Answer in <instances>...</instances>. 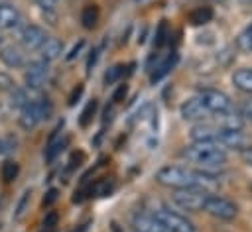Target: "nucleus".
I'll list each match as a JSON object with an SVG mask.
<instances>
[{"instance_id": "32", "label": "nucleus", "mask_w": 252, "mask_h": 232, "mask_svg": "<svg viewBox=\"0 0 252 232\" xmlns=\"http://www.w3.org/2000/svg\"><path fill=\"white\" fill-rule=\"evenodd\" d=\"M55 199H57V191H55V189H51V191L47 193V199H43V204H45V206H49Z\"/></svg>"}, {"instance_id": "35", "label": "nucleus", "mask_w": 252, "mask_h": 232, "mask_svg": "<svg viewBox=\"0 0 252 232\" xmlns=\"http://www.w3.org/2000/svg\"><path fill=\"white\" fill-rule=\"evenodd\" d=\"M81 92H83V87L79 85V87L73 90V94H71V98H69V104H75V98H79V94H81Z\"/></svg>"}, {"instance_id": "37", "label": "nucleus", "mask_w": 252, "mask_h": 232, "mask_svg": "<svg viewBox=\"0 0 252 232\" xmlns=\"http://www.w3.org/2000/svg\"><path fill=\"white\" fill-rule=\"evenodd\" d=\"M246 31H248V33H250V35H252V24H250V26H248V29H246Z\"/></svg>"}, {"instance_id": "13", "label": "nucleus", "mask_w": 252, "mask_h": 232, "mask_svg": "<svg viewBox=\"0 0 252 232\" xmlns=\"http://www.w3.org/2000/svg\"><path fill=\"white\" fill-rule=\"evenodd\" d=\"M37 51H39L41 61L49 63V61L57 59V57L63 53V43H61L57 37H49V35H47V39L41 43V47H39Z\"/></svg>"}, {"instance_id": "30", "label": "nucleus", "mask_w": 252, "mask_h": 232, "mask_svg": "<svg viewBox=\"0 0 252 232\" xmlns=\"http://www.w3.org/2000/svg\"><path fill=\"white\" fill-rule=\"evenodd\" d=\"M35 4L41 8V10H45V12H49V10H53L55 8V4H57V0H35Z\"/></svg>"}, {"instance_id": "1", "label": "nucleus", "mask_w": 252, "mask_h": 232, "mask_svg": "<svg viewBox=\"0 0 252 232\" xmlns=\"http://www.w3.org/2000/svg\"><path fill=\"white\" fill-rule=\"evenodd\" d=\"M156 181L163 187L169 189H191V187H199L209 191L215 185V179L203 171H193L181 165H165L156 173Z\"/></svg>"}, {"instance_id": "15", "label": "nucleus", "mask_w": 252, "mask_h": 232, "mask_svg": "<svg viewBox=\"0 0 252 232\" xmlns=\"http://www.w3.org/2000/svg\"><path fill=\"white\" fill-rule=\"evenodd\" d=\"M39 122H41V118H39V114L33 110V106H32V104H28V106L20 108L18 124H20V128H22V130L30 132V130H33V128H35Z\"/></svg>"}, {"instance_id": "2", "label": "nucleus", "mask_w": 252, "mask_h": 232, "mask_svg": "<svg viewBox=\"0 0 252 232\" xmlns=\"http://www.w3.org/2000/svg\"><path fill=\"white\" fill-rule=\"evenodd\" d=\"M181 155L187 161L197 163V165L207 167V169L209 167H220L226 161L224 149L220 145H217V144H195L193 142V145H187L181 151Z\"/></svg>"}, {"instance_id": "29", "label": "nucleus", "mask_w": 252, "mask_h": 232, "mask_svg": "<svg viewBox=\"0 0 252 232\" xmlns=\"http://www.w3.org/2000/svg\"><path fill=\"white\" fill-rule=\"evenodd\" d=\"M240 155H242V161L252 167V145H246L244 149H240Z\"/></svg>"}, {"instance_id": "24", "label": "nucleus", "mask_w": 252, "mask_h": 232, "mask_svg": "<svg viewBox=\"0 0 252 232\" xmlns=\"http://www.w3.org/2000/svg\"><path fill=\"white\" fill-rule=\"evenodd\" d=\"M236 47H238L240 51H244V53H250V51H252V35H250L246 29L236 37Z\"/></svg>"}, {"instance_id": "11", "label": "nucleus", "mask_w": 252, "mask_h": 232, "mask_svg": "<svg viewBox=\"0 0 252 232\" xmlns=\"http://www.w3.org/2000/svg\"><path fill=\"white\" fill-rule=\"evenodd\" d=\"M22 22V14L10 2H0V29H14Z\"/></svg>"}, {"instance_id": "20", "label": "nucleus", "mask_w": 252, "mask_h": 232, "mask_svg": "<svg viewBox=\"0 0 252 232\" xmlns=\"http://www.w3.org/2000/svg\"><path fill=\"white\" fill-rule=\"evenodd\" d=\"M30 199H32V191H24V195L20 197L18 204H16V210H14V220H22L24 214L28 212L30 208Z\"/></svg>"}, {"instance_id": "6", "label": "nucleus", "mask_w": 252, "mask_h": 232, "mask_svg": "<svg viewBox=\"0 0 252 232\" xmlns=\"http://www.w3.org/2000/svg\"><path fill=\"white\" fill-rule=\"evenodd\" d=\"M203 210L209 212L215 218H220V220H232L238 214L236 204L232 201L224 199V197H219V195H209L207 201H205Z\"/></svg>"}, {"instance_id": "12", "label": "nucleus", "mask_w": 252, "mask_h": 232, "mask_svg": "<svg viewBox=\"0 0 252 232\" xmlns=\"http://www.w3.org/2000/svg\"><path fill=\"white\" fill-rule=\"evenodd\" d=\"M219 126H211V124H197L191 128V140L195 144H217V136H219Z\"/></svg>"}, {"instance_id": "34", "label": "nucleus", "mask_w": 252, "mask_h": 232, "mask_svg": "<svg viewBox=\"0 0 252 232\" xmlns=\"http://www.w3.org/2000/svg\"><path fill=\"white\" fill-rule=\"evenodd\" d=\"M124 94H126V87H120V88H118V90L114 92V96H112V100H114V102H120V98H122Z\"/></svg>"}, {"instance_id": "19", "label": "nucleus", "mask_w": 252, "mask_h": 232, "mask_svg": "<svg viewBox=\"0 0 252 232\" xmlns=\"http://www.w3.org/2000/svg\"><path fill=\"white\" fill-rule=\"evenodd\" d=\"M67 144V140L63 138H55V136H51L49 138V144H47V147H45V159L47 161H53L59 153H61V149H63V145Z\"/></svg>"}, {"instance_id": "23", "label": "nucleus", "mask_w": 252, "mask_h": 232, "mask_svg": "<svg viewBox=\"0 0 252 232\" xmlns=\"http://www.w3.org/2000/svg\"><path fill=\"white\" fill-rule=\"evenodd\" d=\"M211 18H213V12H211V8H207V6L197 8V10L191 14V22H193L195 26H199V24H207Z\"/></svg>"}, {"instance_id": "26", "label": "nucleus", "mask_w": 252, "mask_h": 232, "mask_svg": "<svg viewBox=\"0 0 252 232\" xmlns=\"http://www.w3.org/2000/svg\"><path fill=\"white\" fill-rule=\"evenodd\" d=\"M94 110H96V100H91V102L87 104V108L83 110V114H81V126H87V124L93 120Z\"/></svg>"}, {"instance_id": "36", "label": "nucleus", "mask_w": 252, "mask_h": 232, "mask_svg": "<svg viewBox=\"0 0 252 232\" xmlns=\"http://www.w3.org/2000/svg\"><path fill=\"white\" fill-rule=\"evenodd\" d=\"M238 2H242V4H252V0H238Z\"/></svg>"}, {"instance_id": "16", "label": "nucleus", "mask_w": 252, "mask_h": 232, "mask_svg": "<svg viewBox=\"0 0 252 232\" xmlns=\"http://www.w3.org/2000/svg\"><path fill=\"white\" fill-rule=\"evenodd\" d=\"M232 83H234V87H236L238 90L252 94V69L244 67V69L234 71V75H232Z\"/></svg>"}, {"instance_id": "3", "label": "nucleus", "mask_w": 252, "mask_h": 232, "mask_svg": "<svg viewBox=\"0 0 252 232\" xmlns=\"http://www.w3.org/2000/svg\"><path fill=\"white\" fill-rule=\"evenodd\" d=\"M209 195H211V193L205 191V189L191 187V189H177V191L171 195V199H173V203H175L179 208H183V210H187V212H199V210H203L205 201H207Z\"/></svg>"}, {"instance_id": "18", "label": "nucleus", "mask_w": 252, "mask_h": 232, "mask_svg": "<svg viewBox=\"0 0 252 232\" xmlns=\"http://www.w3.org/2000/svg\"><path fill=\"white\" fill-rule=\"evenodd\" d=\"M81 22H83V28L87 29H93L98 22V8L94 4H87L81 12Z\"/></svg>"}, {"instance_id": "17", "label": "nucleus", "mask_w": 252, "mask_h": 232, "mask_svg": "<svg viewBox=\"0 0 252 232\" xmlns=\"http://www.w3.org/2000/svg\"><path fill=\"white\" fill-rule=\"evenodd\" d=\"M134 228L136 232H163L159 222L154 218V214H142L134 218Z\"/></svg>"}, {"instance_id": "39", "label": "nucleus", "mask_w": 252, "mask_h": 232, "mask_svg": "<svg viewBox=\"0 0 252 232\" xmlns=\"http://www.w3.org/2000/svg\"><path fill=\"white\" fill-rule=\"evenodd\" d=\"M0 153H2V142H0Z\"/></svg>"}, {"instance_id": "31", "label": "nucleus", "mask_w": 252, "mask_h": 232, "mask_svg": "<svg viewBox=\"0 0 252 232\" xmlns=\"http://www.w3.org/2000/svg\"><path fill=\"white\" fill-rule=\"evenodd\" d=\"M55 220H57V216H55L53 212H49V214L45 216V220H43V226H47V228H53V226H55Z\"/></svg>"}, {"instance_id": "5", "label": "nucleus", "mask_w": 252, "mask_h": 232, "mask_svg": "<svg viewBox=\"0 0 252 232\" xmlns=\"http://www.w3.org/2000/svg\"><path fill=\"white\" fill-rule=\"evenodd\" d=\"M197 98L201 100V104L207 108L209 114H226V112L232 110V102H230V98H228L224 92H220V90L205 88Z\"/></svg>"}, {"instance_id": "7", "label": "nucleus", "mask_w": 252, "mask_h": 232, "mask_svg": "<svg viewBox=\"0 0 252 232\" xmlns=\"http://www.w3.org/2000/svg\"><path fill=\"white\" fill-rule=\"evenodd\" d=\"M47 79H49V67H47V63L45 61H33L28 69H26V73H24V83H26V87L28 88H35V90H39L45 83H47Z\"/></svg>"}, {"instance_id": "8", "label": "nucleus", "mask_w": 252, "mask_h": 232, "mask_svg": "<svg viewBox=\"0 0 252 232\" xmlns=\"http://www.w3.org/2000/svg\"><path fill=\"white\" fill-rule=\"evenodd\" d=\"M45 39H47L45 29L35 26V24H28L20 31V43H22V47L26 51H37Z\"/></svg>"}, {"instance_id": "27", "label": "nucleus", "mask_w": 252, "mask_h": 232, "mask_svg": "<svg viewBox=\"0 0 252 232\" xmlns=\"http://www.w3.org/2000/svg\"><path fill=\"white\" fill-rule=\"evenodd\" d=\"M16 87V83H14V79L8 75V73H4V71H0V92H10L12 88Z\"/></svg>"}, {"instance_id": "21", "label": "nucleus", "mask_w": 252, "mask_h": 232, "mask_svg": "<svg viewBox=\"0 0 252 232\" xmlns=\"http://www.w3.org/2000/svg\"><path fill=\"white\" fill-rule=\"evenodd\" d=\"M122 75H124V65H112L106 73H104V85L108 87V85H114V83H118L120 79H122Z\"/></svg>"}, {"instance_id": "22", "label": "nucleus", "mask_w": 252, "mask_h": 232, "mask_svg": "<svg viewBox=\"0 0 252 232\" xmlns=\"http://www.w3.org/2000/svg\"><path fill=\"white\" fill-rule=\"evenodd\" d=\"M18 171H20V167H18V163H16V161L8 159V161H4V163H2V179H4L6 183L14 181V179L18 177Z\"/></svg>"}, {"instance_id": "38", "label": "nucleus", "mask_w": 252, "mask_h": 232, "mask_svg": "<svg viewBox=\"0 0 252 232\" xmlns=\"http://www.w3.org/2000/svg\"><path fill=\"white\" fill-rule=\"evenodd\" d=\"M2 43H4V37H2V33H0V47H2Z\"/></svg>"}, {"instance_id": "25", "label": "nucleus", "mask_w": 252, "mask_h": 232, "mask_svg": "<svg viewBox=\"0 0 252 232\" xmlns=\"http://www.w3.org/2000/svg\"><path fill=\"white\" fill-rule=\"evenodd\" d=\"M171 65H173V59L171 57H167V59H163V61H159V65L156 67V71L152 73V81H158V79H161L169 69H171Z\"/></svg>"}, {"instance_id": "14", "label": "nucleus", "mask_w": 252, "mask_h": 232, "mask_svg": "<svg viewBox=\"0 0 252 232\" xmlns=\"http://www.w3.org/2000/svg\"><path fill=\"white\" fill-rule=\"evenodd\" d=\"M181 116L185 120H203L205 116H209L207 108L201 104L199 98H189L187 102H183L181 106Z\"/></svg>"}, {"instance_id": "9", "label": "nucleus", "mask_w": 252, "mask_h": 232, "mask_svg": "<svg viewBox=\"0 0 252 232\" xmlns=\"http://www.w3.org/2000/svg\"><path fill=\"white\" fill-rule=\"evenodd\" d=\"M217 145L224 147H232V149H244L246 147V138L242 136L240 130H219L217 136Z\"/></svg>"}, {"instance_id": "33", "label": "nucleus", "mask_w": 252, "mask_h": 232, "mask_svg": "<svg viewBox=\"0 0 252 232\" xmlns=\"http://www.w3.org/2000/svg\"><path fill=\"white\" fill-rule=\"evenodd\" d=\"M163 35H165V24H161V26H159V31H158V39H156V43H158V45H161V43H163V39H165Z\"/></svg>"}, {"instance_id": "4", "label": "nucleus", "mask_w": 252, "mask_h": 232, "mask_svg": "<svg viewBox=\"0 0 252 232\" xmlns=\"http://www.w3.org/2000/svg\"><path fill=\"white\" fill-rule=\"evenodd\" d=\"M154 218L159 222L163 232H195V226L191 220H187L183 214L169 210V208H159L154 212Z\"/></svg>"}, {"instance_id": "28", "label": "nucleus", "mask_w": 252, "mask_h": 232, "mask_svg": "<svg viewBox=\"0 0 252 232\" xmlns=\"http://www.w3.org/2000/svg\"><path fill=\"white\" fill-rule=\"evenodd\" d=\"M238 116H240L242 120H250V122H252V100H246V102L240 106Z\"/></svg>"}, {"instance_id": "10", "label": "nucleus", "mask_w": 252, "mask_h": 232, "mask_svg": "<svg viewBox=\"0 0 252 232\" xmlns=\"http://www.w3.org/2000/svg\"><path fill=\"white\" fill-rule=\"evenodd\" d=\"M0 61L10 69H22L26 65V57L18 45H2L0 47Z\"/></svg>"}]
</instances>
